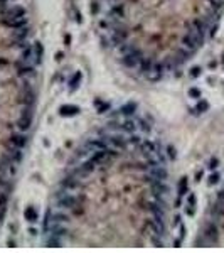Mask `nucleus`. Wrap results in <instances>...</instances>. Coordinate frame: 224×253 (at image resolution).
<instances>
[{
    "label": "nucleus",
    "instance_id": "nucleus-1",
    "mask_svg": "<svg viewBox=\"0 0 224 253\" xmlns=\"http://www.w3.org/2000/svg\"><path fill=\"white\" fill-rule=\"evenodd\" d=\"M69 221H71V214H69V211H64V209H61V208H56V209H51V208H49L46 216H44L42 228H47L49 224H54V223L69 224Z\"/></svg>",
    "mask_w": 224,
    "mask_h": 253
},
{
    "label": "nucleus",
    "instance_id": "nucleus-2",
    "mask_svg": "<svg viewBox=\"0 0 224 253\" xmlns=\"http://www.w3.org/2000/svg\"><path fill=\"white\" fill-rule=\"evenodd\" d=\"M56 208H61L64 211H71L73 208H76L79 204V197L74 194H71L69 191L59 187V191L56 192Z\"/></svg>",
    "mask_w": 224,
    "mask_h": 253
},
{
    "label": "nucleus",
    "instance_id": "nucleus-3",
    "mask_svg": "<svg viewBox=\"0 0 224 253\" xmlns=\"http://www.w3.org/2000/svg\"><path fill=\"white\" fill-rule=\"evenodd\" d=\"M105 138L108 140V144L110 147H113V148H116V150H125L128 147V142H127V133H123V132H110L108 135H105Z\"/></svg>",
    "mask_w": 224,
    "mask_h": 253
},
{
    "label": "nucleus",
    "instance_id": "nucleus-4",
    "mask_svg": "<svg viewBox=\"0 0 224 253\" xmlns=\"http://www.w3.org/2000/svg\"><path fill=\"white\" fill-rule=\"evenodd\" d=\"M83 145L89 150V154L95 152V150H106V148H110V144H108L106 138L105 137H98V135L91 137V138H86L83 142Z\"/></svg>",
    "mask_w": 224,
    "mask_h": 253
},
{
    "label": "nucleus",
    "instance_id": "nucleus-5",
    "mask_svg": "<svg viewBox=\"0 0 224 253\" xmlns=\"http://www.w3.org/2000/svg\"><path fill=\"white\" fill-rule=\"evenodd\" d=\"M36 74H37L36 64H32L29 61H22V59L17 63V76L19 78H36Z\"/></svg>",
    "mask_w": 224,
    "mask_h": 253
},
{
    "label": "nucleus",
    "instance_id": "nucleus-6",
    "mask_svg": "<svg viewBox=\"0 0 224 253\" xmlns=\"http://www.w3.org/2000/svg\"><path fill=\"white\" fill-rule=\"evenodd\" d=\"M81 186H83L81 179H78L73 172H68V174L61 179V182H59V187H62L66 191H74V189H79Z\"/></svg>",
    "mask_w": 224,
    "mask_h": 253
},
{
    "label": "nucleus",
    "instance_id": "nucleus-7",
    "mask_svg": "<svg viewBox=\"0 0 224 253\" xmlns=\"http://www.w3.org/2000/svg\"><path fill=\"white\" fill-rule=\"evenodd\" d=\"M140 152H142V155L143 157H148V155H153L157 150L162 147V144L158 142V140H150V138H143L142 140V144H140Z\"/></svg>",
    "mask_w": 224,
    "mask_h": 253
},
{
    "label": "nucleus",
    "instance_id": "nucleus-8",
    "mask_svg": "<svg viewBox=\"0 0 224 253\" xmlns=\"http://www.w3.org/2000/svg\"><path fill=\"white\" fill-rule=\"evenodd\" d=\"M44 233L46 234H51V236H58V238H66L69 234V228L68 224H59V223H54V224H49L47 228H44Z\"/></svg>",
    "mask_w": 224,
    "mask_h": 253
},
{
    "label": "nucleus",
    "instance_id": "nucleus-9",
    "mask_svg": "<svg viewBox=\"0 0 224 253\" xmlns=\"http://www.w3.org/2000/svg\"><path fill=\"white\" fill-rule=\"evenodd\" d=\"M125 14H127V9H125V3L123 2H116V3H110V9H108V19L111 20H123L125 19Z\"/></svg>",
    "mask_w": 224,
    "mask_h": 253
},
{
    "label": "nucleus",
    "instance_id": "nucleus-10",
    "mask_svg": "<svg viewBox=\"0 0 224 253\" xmlns=\"http://www.w3.org/2000/svg\"><path fill=\"white\" fill-rule=\"evenodd\" d=\"M147 174L150 175L152 179L167 181V179H169V169H167V166H162V164H158V166L152 167V169H148V170H147Z\"/></svg>",
    "mask_w": 224,
    "mask_h": 253
},
{
    "label": "nucleus",
    "instance_id": "nucleus-11",
    "mask_svg": "<svg viewBox=\"0 0 224 253\" xmlns=\"http://www.w3.org/2000/svg\"><path fill=\"white\" fill-rule=\"evenodd\" d=\"M9 142L12 144L14 147H19V148H24V147L27 145V142H29V135H27V132H15V133H12L9 137Z\"/></svg>",
    "mask_w": 224,
    "mask_h": 253
},
{
    "label": "nucleus",
    "instance_id": "nucleus-12",
    "mask_svg": "<svg viewBox=\"0 0 224 253\" xmlns=\"http://www.w3.org/2000/svg\"><path fill=\"white\" fill-rule=\"evenodd\" d=\"M148 226H150L153 236H164L165 234V219L152 218V219H148Z\"/></svg>",
    "mask_w": 224,
    "mask_h": 253
},
{
    "label": "nucleus",
    "instance_id": "nucleus-13",
    "mask_svg": "<svg viewBox=\"0 0 224 253\" xmlns=\"http://www.w3.org/2000/svg\"><path fill=\"white\" fill-rule=\"evenodd\" d=\"M121 132H123V133H133V132H138L136 115H135V117H125L123 120H121Z\"/></svg>",
    "mask_w": 224,
    "mask_h": 253
},
{
    "label": "nucleus",
    "instance_id": "nucleus-14",
    "mask_svg": "<svg viewBox=\"0 0 224 253\" xmlns=\"http://www.w3.org/2000/svg\"><path fill=\"white\" fill-rule=\"evenodd\" d=\"M120 110V115L125 118V117H135L136 115V110H138V103L136 101H127L123 103L121 107L118 108Z\"/></svg>",
    "mask_w": 224,
    "mask_h": 253
},
{
    "label": "nucleus",
    "instance_id": "nucleus-15",
    "mask_svg": "<svg viewBox=\"0 0 224 253\" xmlns=\"http://www.w3.org/2000/svg\"><path fill=\"white\" fill-rule=\"evenodd\" d=\"M58 111H59L61 117L69 118V117H76V115H79V113H81V108L76 107V105H61Z\"/></svg>",
    "mask_w": 224,
    "mask_h": 253
},
{
    "label": "nucleus",
    "instance_id": "nucleus-16",
    "mask_svg": "<svg viewBox=\"0 0 224 253\" xmlns=\"http://www.w3.org/2000/svg\"><path fill=\"white\" fill-rule=\"evenodd\" d=\"M15 125H17V130H20V132H29L30 126H32V115H29V113H22Z\"/></svg>",
    "mask_w": 224,
    "mask_h": 253
},
{
    "label": "nucleus",
    "instance_id": "nucleus-17",
    "mask_svg": "<svg viewBox=\"0 0 224 253\" xmlns=\"http://www.w3.org/2000/svg\"><path fill=\"white\" fill-rule=\"evenodd\" d=\"M5 15L7 19H20V17H25V9L22 5H12L10 9L5 10Z\"/></svg>",
    "mask_w": 224,
    "mask_h": 253
},
{
    "label": "nucleus",
    "instance_id": "nucleus-18",
    "mask_svg": "<svg viewBox=\"0 0 224 253\" xmlns=\"http://www.w3.org/2000/svg\"><path fill=\"white\" fill-rule=\"evenodd\" d=\"M153 64H155V61H152L150 58H143L140 59V64H138V71H140V74L142 76H147L152 69H153Z\"/></svg>",
    "mask_w": 224,
    "mask_h": 253
},
{
    "label": "nucleus",
    "instance_id": "nucleus-19",
    "mask_svg": "<svg viewBox=\"0 0 224 253\" xmlns=\"http://www.w3.org/2000/svg\"><path fill=\"white\" fill-rule=\"evenodd\" d=\"M20 103H24L25 107H34L36 105V91L30 88H25V91L20 96Z\"/></svg>",
    "mask_w": 224,
    "mask_h": 253
},
{
    "label": "nucleus",
    "instance_id": "nucleus-20",
    "mask_svg": "<svg viewBox=\"0 0 224 253\" xmlns=\"http://www.w3.org/2000/svg\"><path fill=\"white\" fill-rule=\"evenodd\" d=\"M81 81H83V73L81 71H74L73 73V76L69 78L68 85H69V91L71 93H74L79 86H81Z\"/></svg>",
    "mask_w": 224,
    "mask_h": 253
},
{
    "label": "nucleus",
    "instance_id": "nucleus-21",
    "mask_svg": "<svg viewBox=\"0 0 224 253\" xmlns=\"http://www.w3.org/2000/svg\"><path fill=\"white\" fill-rule=\"evenodd\" d=\"M3 24L10 29H22L27 25V17H20V19H3Z\"/></svg>",
    "mask_w": 224,
    "mask_h": 253
},
{
    "label": "nucleus",
    "instance_id": "nucleus-22",
    "mask_svg": "<svg viewBox=\"0 0 224 253\" xmlns=\"http://www.w3.org/2000/svg\"><path fill=\"white\" fill-rule=\"evenodd\" d=\"M42 56H44V46H42V42L39 41H36L34 42V58H32V64H40L42 63Z\"/></svg>",
    "mask_w": 224,
    "mask_h": 253
},
{
    "label": "nucleus",
    "instance_id": "nucleus-23",
    "mask_svg": "<svg viewBox=\"0 0 224 253\" xmlns=\"http://www.w3.org/2000/svg\"><path fill=\"white\" fill-rule=\"evenodd\" d=\"M136 123H138V132L142 135H148L152 132V123L147 122V117H136Z\"/></svg>",
    "mask_w": 224,
    "mask_h": 253
},
{
    "label": "nucleus",
    "instance_id": "nucleus-24",
    "mask_svg": "<svg viewBox=\"0 0 224 253\" xmlns=\"http://www.w3.org/2000/svg\"><path fill=\"white\" fill-rule=\"evenodd\" d=\"M24 218L29 221V223H37L39 221V213H37V209L34 208V206H27L25 209H24Z\"/></svg>",
    "mask_w": 224,
    "mask_h": 253
},
{
    "label": "nucleus",
    "instance_id": "nucleus-25",
    "mask_svg": "<svg viewBox=\"0 0 224 253\" xmlns=\"http://www.w3.org/2000/svg\"><path fill=\"white\" fill-rule=\"evenodd\" d=\"M7 157H9V159L12 160V162H14V164H19L20 160H22V157H24V154H22V148H19V147H14V145H12V148L9 150Z\"/></svg>",
    "mask_w": 224,
    "mask_h": 253
},
{
    "label": "nucleus",
    "instance_id": "nucleus-26",
    "mask_svg": "<svg viewBox=\"0 0 224 253\" xmlns=\"http://www.w3.org/2000/svg\"><path fill=\"white\" fill-rule=\"evenodd\" d=\"M189 194V177L184 175L180 181H179V186H177V196H187Z\"/></svg>",
    "mask_w": 224,
    "mask_h": 253
},
{
    "label": "nucleus",
    "instance_id": "nucleus-27",
    "mask_svg": "<svg viewBox=\"0 0 224 253\" xmlns=\"http://www.w3.org/2000/svg\"><path fill=\"white\" fill-rule=\"evenodd\" d=\"M121 64L127 69H138L140 61L136 58H133V56H121Z\"/></svg>",
    "mask_w": 224,
    "mask_h": 253
},
{
    "label": "nucleus",
    "instance_id": "nucleus-28",
    "mask_svg": "<svg viewBox=\"0 0 224 253\" xmlns=\"http://www.w3.org/2000/svg\"><path fill=\"white\" fill-rule=\"evenodd\" d=\"M62 243H64V240H62V238H58V236H51V234H46V238H44V245H46V246L59 248V246H62Z\"/></svg>",
    "mask_w": 224,
    "mask_h": 253
},
{
    "label": "nucleus",
    "instance_id": "nucleus-29",
    "mask_svg": "<svg viewBox=\"0 0 224 253\" xmlns=\"http://www.w3.org/2000/svg\"><path fill=\"white\" fill-rule=\"evenodd\" d=\"M29 34H30V29L25 25L22 29H15V34H14V39L17 42H22V41H27L29 39Z\"/></svg>",
    "mask_w": 224,
    "mask_h": 253
},
{
    "label": "nucleus",
    "instance_id": "nucleus-30",
    "mask_svg": "<svg viewBox=\"0 0 224 253\" xmlns=\"http://www.w3.org/2000/svg\"><path fill=\"white\" fill-rule=\"evenodd\" d=\"M142 133L140 132H133V133H127V142H128V145H132V147H138L140 144H142Z\"/></svg>",
    "mask_w": 224,
    "mask_h": 253
},
{
    "label": "nucleus",
    "instance_id": "nucleus-31",
    "mask_svg": "<svg viewBox=\"0 0 224 253\" xmlns=\"http://www.w3.org/2000/svg\"><path fill=\"white\" fill-rule=\"evenodd\" d=\"M32 58H34V46H25V47L22 49V52H20V59L22 61H32Z\"/></svg>",
    "mask_w": 224,
    "mask_h": 253
},
{
    "label": "nucleus",
    "instance_id": "nucleus-32",
    "mask_svg": "<svg viewBox=\"0 0 224 253\" xmlns=\"http://www.w3.org/2000/svg\"><path fill=\"white\" fill-rule=\"evenodd\" d=\"M96 105H98V113H99V115H103V113H106V111H110V110H111L110 103H106V101H101V100H96Z\"/></svg>",
    "mask_w": 224,
    "mask_h": 253
},
{
    "label": "nucleus",
    "instance_id": "nucleus-33",
    "mask_svg": "<svg viewBox=\"0 0 224 253\" xmlns=\"http://www.w3.org/2000/svg\"><path fill=\"white\" fill-rule=\"evenodd\" d=\"M165 154L167 157H169V160H175L177 159V148L172 144H169V145L165 147Z\"/></svg>",
    "mask_w": 224,
    "mask_h": 253
},
{
    "label": "nucleus",
    "instance_id": "nucleus-34",
    "mask_svg": "<svg viewBox=\"0 0 224 253\" xmlns=\"http://www.w3.org/2000/svg\"><path fill=\"white\" fill-rule=\"evenodd\" d=\"M207 110H209V103H207L206 100H199L197 105H195V111H197V113H204V111H207Z\"/></svg>",
    "mask_w": 224,
    "mask_h": 253
},
{
    "label": "nucleus",
    "instance_id": "nucleus-35",
    "mask_svg": "<svg viewBox=\"0 0 224 253\" xmlns=\"http://www.w3.org/2000/svg\"><path fill=\"white\" fill-rule=\"evenodd\" d=\"M162 76H164V74H160V73H157V71H153V69H152V71L147 74L145 78L148 79V81H152V83H157V81H160V79H162Z\"/></svg>",
    "mask_w": 224,
    "mask_h": 253
},
{
    "label": "nucleus",
    "instance_id": "nucleus-36",
    "mask_svg": "<svg viewBox=\"0 0 224 253\" xmlns=\"http://www.w3.org/2000/svg\"><path fill=\"white\" fill-rule=\"evenodd\" d=\"M219 181H221V175H219V172H212V174L207 177V184H209V186L219 184Z\"/></svg>",
    "mask_w": 224,
    "mask_h": 253
},
{
    "label": "nucleus",
    "instance_id": "nucleus-37",
    "mask_svg": "<svg viewBox=\"0 0 224 253\" xmlns=\"http://www.w3.org/2000/svg\"><path fill=\"white\" fill-rule=\"evenodd\" d=\"M219 167V159L217 157H211V160H209V164H207V169L209 170H216Z\"/></svg>",
    "mask_w": 224,
    "mask_h": 253
},
{
    "label": "nucleus",
    "instance_id": "nucleus-38",
    "mask_svg": "<svg viewBox=\"0 0 224 253\" xmlns=\"http://www.w3.org/2000/svg\"><path fill=\"white\" fill-rule=\"evenodd\" d=\"M99 29L101 30H110L111 29V20L110 19H101L99 20Z\"/></svg>",
    "mask_w": 224,
    "mask_h": 253
},
{
    "label": "nucleus",
    "instance_id": "nucleus-39",
    "mask_svg": "<svg viewBox=\"0 0 224 253\" xmlns=\"http://www.w3.org/2000/svg\"><path fill=\"white\" fill-rule=\"evenodd\" d=\"M189 96H190V98H195V100H199V98H201V89H199V88H195V86L189 88Z\"/></svg>",
    "mask_w": 224,
    "mask_h": 253
},
{
    "label": "nucleus",
    "instance_id": "nucleus-40",
    "mask_svg": "<svg viewBox=\"0 0 224 253\" xmlns=\"http://www.w3.org/2000/svg\"><path fill=\"white\" fill-rule=\"evenodd\" d=\"M7 203H9V194H7V192H0V208L5 209Z\"/></svg>",
    "mask_w": 224,
    "mask_h": 253
},
{
    "label": "nucleus",
    "instance_id": "nucleus-41",
    "mask_svg": "<svg viewBox=\"0 0 224 253\" xmlns=\"http://www.w3.org/2000/svg\"><path fill=\"white\" fill-rule=\"evenodd\" d=\"M192 78H199L201 74H202V69H201V66H194V68L190 69V73H189Z\"/></svg>",
    "mask_w": 224,
    "mask_h": 253
},
{
    "label": "nucleus",
    "instance_id": "nucleus-42",
    "mask_svg": "<svg viewBox=\"0 0 224 253\" xmlns=\"http://www.w3.org/2000/svg\"><path fill=\"white\" fill-rule=\"evenodd\" d=\"M180 224H182V216H180V214H175L174 219H172V228L175 230V228H179Z\"/></svg>",
    "mask_w": 224,
    "mask_h": 253
},
{
    "label": "nucleus",
    "instance_id": "nucleus-43",
    "mask_svg": "<svg viewBox=\"0 0 224 253\" xmlns=\"http://www.w3.org/2000/svg\"><path fill=\"white\" fill-rule=\"evenodd\" d=\"M184 213L187 214V216H194L195 214V206H189V204H185V209H184Z\"/></svg>",
    "mask_w": 224,
    "mask_h": 253
},
{
    "label": "nucleus",
    "instance_id": "nucleus-44",
    "mask_svg": "<svg viewBox=\"0 0 224 253\" xmlns=\"http://www.w3.org/2000/svg\"><path fill=\"white\" fill-rule=\"evenodd\" d=\"M89 10H91V14H93V15H96L98 12H99V3H98V2H91V7H89Z\"/></svg>",
    "mask_w": 224,
    "mask_h": 253
},
{
    "label": "nucleus",
    "instance_id": "nucleus-45",
    "mask_svg": "<svg viewBox=\"0 0 224 253\" xmlns=\"http://www.w3.org/2000/svg\"><path fill=\"white\" fill-rule=\"evenodd\" d=\"M195 203H197V199H195V194H187V203H185V204L195 206Z\"/></svg>",
    "mask_w": 224,
    "mask_h": 253
},
{
    "label": "nucleus",
    "instance_id": "nucleus-46",
    "mask_svg": "<svg viewBox=\"0 0 224 253\" xmlns=\"http://www.w3.org/2000/svg\"><path fill=\"white\" fill-rule=\"evenodd\" d=\"M172 245H174L175 248H179V246L182 245V238H180V236H177V238H174V240H172Z\"/></svg>",
    "mask_w": 224,
    "mask_h": 253
},
{
    "label": "nucleus",
    "instance_id": "nucleus-47",
    "mask_svg": "<svg viewBox=\"0 0 224 253\" xmlns=\"http://www.w3.org/2000/svg\"><path fill=\"white\" fill-rule=\"evenodd\" d=\"M64 44L66 46H71V34H66L64 36Z\"/></svg>",
    "mask_w": 224,
    "mask_h": 253
},
{
    "label": "nucleus",
    "instance_id": "nucleus-48",
    "mask_svg": "<svg viewBox=\"0 0 224 253\" xmlns=\"http://www.w3.org/2000/svg\"><path fill=\"white\" fill-rule=\"evenodd\" d=\"M180 204H182V196H177L175 197V208H180Z\"/></svg>",
    "mask_w": 224,
    "mask_h": 253
},
{
    "label": "nucleus",
    "instance_id": "nucleus-49",
    "mask_svg": "<svg viewBox=\"0 0 224 253\" xmlns=\"http://www.w3.org/2000/svg\"><path fill=\"white\" fill-rule=\"evenodd\" d=\"M202 175H204V172H202V170H199V172H197V174H195V181H197V182H199V181H201V179H202Z\"/></svg>",
    "mask_w": 224,
    "mask_h": 253
},
{
    "label": "nucleus",
    "instance_id": "nucleus-50",
    "mask_svg": "<svg viewBox=\"0 0 224 253\" xmlns=\"http://www.w3.org/2000/svg\"><path fill=\"white\" fill-rule=\"evenodd\" d=\"M62 58H64V54H62V52L59 51L58 54H56V61H62Z\"/></svg>",
    "mask_w": 224,
    "mask_h": 253
},
{
    "label": "nucleus",
    "instance_id": "nucleus-51",
    "mask_svg": "<svg viewBox=\"0 0 224 253\" xmlns=\"http://www.w3.org/2000/svg\"><path fill=\"white\" fill-rule=\"evenodd\" d=\"M76 22L78 24H83V15L81 14H76Z\"/></svg>",
    "mask_w": 224,
    "mask_h": 253
},
{
    "label": "nucleus",
    "instance_id": "nucleus-52",
    "mask_svg": "<svg viewBox=\"0 0 224 253\" xmlns=\"http://www.w3.org/2000/svg\"><path fill=\"white\" fill-rule=\"evenodd\" d=\"M29 233L32 234V236H36V234H37V230H36V228H30V230H29Z\"/></svg>",
    "mask_w": 224,
    "mask_h": 253
},
{
    "label": "nucleus",
    "instance_id": "nucleus-53",
    "mask_svg": "<svg viewBox=\"0 0 224 253\" xmlns=\"http://www.w3.org/2000/svg\"><path fill=\"white\" fill-rule=\"evenodd\" d=\"M7 2H9V0H0V7H5V5H7Z\"/></svg>",
    "mask_w": 224,
    "mask_h": 253
},
{
    "label": "nucleus",
    "instance_id": "nucleus-54",
    "mask_svg": "<svg viewBox=\"0 0 224 253\" xmlns=\"http://www.w3.org/2000/svg\"><path fill=\"white\" fill-rule=\"evenodd\" d=\"M110 3H116V2H123V0H108Z\"/></svg>",
    "mask_w": 224,
    "mask_h": 253
},
{
    "label": "nucleus",
    "instance_id": "nucleus-55",
    "mask_svg": "<svg viewBox=\"0 0 224 253\" xmlns=\"http://www.w3.org/2000/svg\"><path fill=\"white\" fill-rule=\"evenodd\" d=\"M223 63H224V56H223Z\"/></svg>",
    "mask_w": 224,
    "mask_h": 253
}]
</instances>
